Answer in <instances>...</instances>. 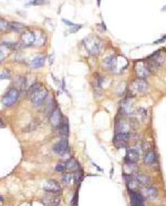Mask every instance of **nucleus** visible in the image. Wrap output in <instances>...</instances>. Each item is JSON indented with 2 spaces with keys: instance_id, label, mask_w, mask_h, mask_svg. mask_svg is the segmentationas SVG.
I'll list each match as a JSON object with an SVG mask.
<instances>
[{
  "instance_id": "1",
  "label": "nucleus",
  "mask_w": 166,
  "mask_h": 206,
  "mask_svg": "<svg viewBox=\"0 0 166 206\" xmlns=\"http://www.w3.org/2000/svg\"><path fill=\"white\" fill-rule=\"evenodd\" d=\"M83 43L85 45L86 51L93 57H96V55H100L102 51V48H103V43H102L101 40L96 38V37H93V36H90L88 38H85Z\"/></svg>"
},
{
  "instance_id": "2",
  "label": "nucleus",
  "mask_w": 166,
  "mask_h": 206,
  "mask_svg": "<svg viewBox=\"0 0 166 206\" xmlns=\"http://www.w3.org/2000/svg\"><path fill=\"white\" fill-rule=\"evenodd\" d=\"M20 95V91L17 88H10L7 92L5 93V95L1 99V103L5 108H10L17 103L18 99Z\"/></svg>"
},
{
  "instance_id": "3",
  "label": "nucleus",
  "mask_w": 166,
  "mask_h": 206,
  "mask_svg": "<svg viewBox=\"0 0 166 206\" xmlns=\"http://www.w3.org/2000/svg\"><path fill=\"white\" fill-rule=\"evenodd\" d=\"M134 71H135V74L137 76V79L145 80L152 74L151 71L149 70V68H147V65H146L145 60L136 61L135 64H134Z\"/></svg>"
},
{
  "instance_id": "4",
  "label": "nucleus",
  "mask_w": 166,
  "mask_h": 206,
  "mask_svg": "<svg viewBox=\"0 0 166 206\" xmlns=\"http://www.w3.org/2000/svg\"><path fill=\"white\" fill-rule=\"evenodd\" d=\"M48 95H49L48 89L44 88V86H42V88H40L37 92L34 93L33 95L31 96V102H32V104H33L34 107H40V105H42L44 103Z\"/></svg>"
},
{
  "instance_id": "5",
  "label": "nucleus",
  "mask_w": 166,
  "mask_h": 206,
  "mask_svg": "<svg viewBox=\"0 0 166 206\" xmlns=\"http://www.w3.org/2000/svg\"><path fill=\"white\" fill-rule=\"evenodd\" d=\"M149 89V84L146 83L145 80L143 79H136L133 81L132 86H131V94L132 96H135L136 94H142L145 93Z\"/></svg>"
},
{
  "instance_id": "6",
  "label": "nucleus",
  "mask_w": 166,
  "mask_h": 206,
  "mask_svg": "<svg viewBox=\"0 0 166 206\" xmlns=\"http://www.w3.org/2000/svg\"><path fill=\"white\" fill-rule=\"evenodd\" d=\"M62 120H63V117H62L61 110L57 107L52 112H51L50 117H49V122H50L51 126L57 130V129H59L60 124L62 123Z\"/></svg>"
},
{
  "instance_id": "7",
  "label": "nucleus",
  "mask_w": 166,
  "mask_h": 206,
  "mask_svg": "<svg viewBox=\"0 0 166 206\" xmlns=\"http://www.w3.org/2000/svg\"><path fill=\"white\" fill-rule=\"evenodd\" d=\"M43 189L45 191V193L55 194V195H59L61 193V186H60V184L57 181H54V179H49V181H47V182L44 183Z\"/></svg>"
},
{
  "instance_id": "8",
  "label": "nucleus",
  "mask_w": 166,
  "mask_h": 206,
  "mask_svg": "<svg viewBox=\"0 0 166 206\" xmlns=\"http://www.w3.org/2000/svg\"><path fill=\"white\" fill-rule=\"evenodd\" d=\"M52 151H53L55 154H59V155H61V154H63L64 152L69 151V141H68V139H65V137H61V140H59V141L53 145Z\"/></svg>"
},
{
  "instance_id": "9",
  "label": "nucleus",
  "mask_w": 166,
  "mask_h": 206,
  "mask_svg": "<svg viewBox=\"0 0 166 206\" xmlns=\"http://www.w3.org/2000/svg\"><path fill=\"white\" fill-rule=\"evenodd\" d=\"M141 156V148H129L126 150L125 154V162H133L136 163Z\"/></svg>"
},
{
  "instance_id": "10",
  "label": "nucleus",
  "mask_w": 166,
  "mask_h": 206,
  "mask_svg": "<svg viewBox=\"0 0 166 206\" xmlns=\"http://www.w3.org/2000/svg\"><path fill=\"white\" fill-rule=\"evenodd\" d=\"M36 42V34L33 31H24L21 34V43L23 47H31Z\"/></svg>"
},
{
  "instance_id": "11",
  "label": "nucleus",
  "mask_w": 166,
  "mask_h": 206,
  "mask_svg": "<svg viewBox=\"0 0 166 206\" xmlns=\"http://www.w3.org/2000/svg\"><path fill=\"white\" fill-rule=\"evenodd\" d=\"M130 198L132 206H145V198L141 193L136 191H130Z\"/></svg>"
},
{
  "instance_id": "12",
  "label": "nucleus",
  "mask_w": 166,
  "mask_h": 206,
  "mask_svg": "<svg viewBox=\"0 0 166 206\" xmlns=\"http://www.w3.org/2000/svg\"><path fill=\"white\" fill-rule=\"evenodd\" d=\"M141 194L144 196L145 199H149L151 201V199H155L158 196V191L154 186L147 185V186H143Z\"/></svg>"
},
{
  "instance_id": "13",
  "label": "nucleus",
  "mask_w": 166,
  "mask_h": 206,
  "mask_svg": "<svg viewBox=\"0 0 166 206\" xmlns=\"http://www.w3.org/2000/svg\"><path fill=\"white\" fill-rule=\"evenodd\" d=\"M132 124L131 121H126L123 117H121L120 120L115 121V133H120V132H130V130L132 129Z\"/></svg>"
},
{
  "instance_id": "14",
  "label": "nucleus",
  "mask_w": 166,
  "mask_h": 206,
  "mask_svg": "<svg viewBox=\"0 0 166 206\" xmlns=\"http://www.w3.org/2000/svg\"><path fill=\"white\" fill-rule=\"evenodd\" d=\"M143 162L146 166H153L156 164L157 162V156L156 153L153 150H147V151L143 154Z\"/></svg>"
},
{
  "instance_id": "15",
  "label": "nucleus",
  "mask_w": 166,
  "mask_h": 206,
  "mask_svg": "<svg viewBox=\"0 0 166 206\" xmlns=\"http://www.w3.org/2000/svg\"><path fill=\"white\" fill-rule=\"evenodd\" d=\"M42 202L45 203L47 205H50V206H58L59 204H60V202H61V199H60V197H59L58 195H55V194L47 193V194L43 196Z\"/></svg>"
},
{
  "instance_id": "16",
  "label": "nucleus",
  "mask_w": 166,
  "mask_h": 206,
  "mask_svg": "<svg viewBox=\"0 0 166 206\" xmlns=\"http://www.w3.org/2000/svg\"><path fill=\"white\" fill-rule=\"evenodd\" d=\"M116 61H117V57H116V55H108V57H106V58L104 59V61H103V67H104L106 70H111V71H113L114 68H115Z\"/></svg>"
},
{
  "instance_id": "17",
  "label": "nucleus",
  "mask_w": 166,
  "mask_h": 206,
  "mask_svg": "<svg viewBox=\"0 0 166 206\" xmlns=\"http://www.w3.org/2000/svg\"><path fill=\"white\" fill-rule=\"evenodd\" d=\"M59 134H60V136L61 137H67L69 136V132H70V125H69V121L67 117H63V120H62V123L60 124V126H59Z\"/></svg>"
},
{
  "instance_id": "18",
  "label": "nucleus",
  "mask_w": 166,
  "mask_h": 206,
  "mask_svg": "<svg viewBox=\"0 0 166 206\" xmlns=\"http://www.w3.org/2000/svg\"><path fill=\"white\" fill-rule=\"evenodd\" d=\"M123 171H124V174L134 175V174L137 173L139 167H137L136 163H133V162H125V163H124V166H123Z\"/></svg>"
},
{
  "instance_id": "19",
  "label": "nucleus",
  "mask_w": 166,
  "mask_h": 206,
  "mask_svg": "<svg viewBox=\"0 0 166 206\" xmlns=\"http://www.w3.org/2000/svg\"><path fill=\"white\" fill-rule=\"evenodd\" d=\"M134 177H135V179L137 181L139 185H141V186H147L151 184V177H149V175L144 174V173H139V172H137L136 174H134Z\"/></svg>"
},
{
  "instance_id": "20",
  "label": "nucleus",
  "mask_w": 166,
  "mask_h": 206,
  "mask_svg": "<svg viewBox=\"0 0 166 206\" xmlns=\"http://www.w3.org/2000/svg\"><path fill=\"white\" fill-rule=\"evenodd\" d=\"M45 62V57L44 55H38L34 59H32L30 62V68L31 69H39L42 68Z\"/></svg>"
},
{
  "instance_id": "21",
  "label": "nucleus",
  "mask_w": 166,
  "mask_h": 206,
  "mask_svg": "<svg viewBox=\"0 0 166 206\" xmlns=\"http://www.w3.org/2000/svg\"><path fill=\"white\" fill-rule=\"evenodd\" d=\"M34 34H36V42H34V45H38V47H42V45H45L47 36H45L43 31H36Z\"/></svg>"
},
{
  "instance_id": "22",
  "label": "nucleus",
  "mask_w": 166,
  "mask_h": 206,
  "mask_svg": "<svg viewBox=\"0 0 166 206\" xmlns=\"http://www.w3.org/2000/svg\"><path fill=\"white\" fill-rule=\"evenodd\" d=\"M131 137H132V134L130 132H120V133H115V135L113 137V141H121L129 143Z\"/></svg>"
},
{
  "instance_id": "23",
  "label": "nucleus",
  "mask_w": 166,
  "mask_h": 206,
  "mask_svg": "<svg viewBox=\"0 0 166 206\" xmlns=\"http://www.w3.org/2000/svg\"><path fill=\"white\" fill-rule=\"evenodd\" d=\"M149 58L153 59V60H154V61H155L156 63L159 65V67H161V65L164 63V61H165V55H164V53H163L161 50H159V51L154 52V53H153V55H151Z\"/></svg>"
},
{
  "instance_id": "24",
  "label": "nucleus",
  "mask_w": 166,
  "mask_h": 206,
  "mask_svg": "<svg viewBox=\"0 0 166 206\" xmlns=\"http://www.w3.org/2000/svg\"><path fill=\"white\" fill-rule=\"evenodd\" d=\"M65 167H67V171L69 172H75L80 168L78 161L75 158H70L68 162H65Z\"/></svg>"
},
{
  "instance_id": "25",
  "label": "nucleus",
  "mask_w": 166,
  "mask_h": 206,
  "mask_svg": "<svg viewBox=\"0 0 166 206\" xmlns=\"http://www.w3.org/2000/svg\"><path fill=\"white\" fill-rule=\"evenodd\" d=\"M26 29L24 27V24L20 23V22H9V30L14 31V32H21V31H23Z\"/></svg>"
},
{
  "instance_id": "26",
  "label": "nucleus",
  "mask_w": 166,
  "mask_h": 206,
  "mask_svg": "<svg viewBox=\"0 0 166 206\" xmlns=\"http://www.w3.org/2000/svg\"><path fill=\"white\" fill-rule=\"evenodd\" d=\"M74 181V174L72 173V172H69V173H65L63 174L62 176V183L64 184V185H70L72 184Z\"/></svg>"
},
{
  "instance_id": "27",
  "label": "nucleus",
  "mask_w": 166,
  "mask_h": 206,
  "mask_svg": "<svg viewBox=\"0 0 166 206\" xmlns=\"http://www.w3.org/2000/svg\"><path fill=\"white\" fill-rule=\"evenodd\" d=\"M40 88H41V83L40 82H36V83H33L32 86H29V89L26 91V93H27L28 96H32L34 93L37 92L38 90L40 89Z\"/></svg>"
},
{
  "instance_id": "28",
  "label": "nucleus",
  "mask_w": 166,
  "mask_h": 206,
  "mask_svg": "<svg viewBox=\"0 0 166 206\" xmlns=\"http://www.w3.org/2000/svg\"><path fill=\"white\" fill-rule=\"evenodd\" d=\"M82 179H83V172L79 168L78 171H75V173H74V182L77 183V184H80V183L82 182Z\"/></svg>"
},
{
  "instance_id": "29",
  "label": "nucleus",
  "mask_w": 166,
  "mask_h": 206,
  "mask_svg": "<svg viewBox=\"0 0 166 206\" xmlns=\"http://www.w3.org/2000/svg\"><path fill=\"white\" fill-rule=\"evenodd\" d=\"M9 29V22L5 20L4 18H0V32L1 31H6Z\"/></svg>"
},
{
  "instance_id": "30",
  "label": "nucleus",
  "mask_w": 166,
  "mask_h": 206,
  "mask_svg": "<svg viewBox=\"0 0 166 206\" xmlns=\"http://www.w3.org/2000/svg\"><path fill=\"white\" fill-rule=\"evenodd\" d=\"M39 126V122H38V120H32L31 121V123L29 124V125H28L27 126V129H26V131H32V130H36V129H37V127Z\"/></svg>"
},
{
  "instance_id": "31",
  "label": "nucleus",
  "mask_w": 166,
  "mask_h": 206,
  "mask_svg": "<svg viewBox=\"0 0 166 206\" xmlns=\"http://www.w3.org/2000/svg\"><path fill=\"white\" fill-rule=\"evenodd\" d=\"M55 171L60 172V173H63L64 171H67V167H65V162H60L59 164L55 165Z\"/></svg>"
},
{
  "instance_id": "32",
  "label": "nucleus",
  "mask_w": 166,
  "mask_h": 206,
  "mask_svg": "<svg viewBox=\"0 0 166 206\" xmlns=\"http://www.w3.org/2000/svg\"><path fill=\"white\" fill-rule=\"evenodd\" d=\"M113 144L116 148H127L129 143L127 142H121V141H113Z\"/></svg>"
},
{
  "instance_id": "33",
  "label": "nucleus",
  "mask_w": 166,
  "mask_h": 206,
  "mask_svg": "<svg viewBox=\"0 0 166 206\" xmlns=\"http://www.w3.org/2000/svg\"><path fill=\"white\" fill-rule=\"evenodd\" d=\"M11 73L9 70H4L1 74H0V80H5V79H10Z\"/></svg>"
},
{
  "instance_id": "34",
  "label": "nucleus",
  "mask_w": 166,
  "mask_h": 206,
  "mask_svg": "<svg viewBox=\"0 0 166 206\" xmlns=\"http://www.w3.org/2000/svg\"><path fill=\"white\" fill-rule=\"evenodd\" d=\"M43 4L44 0H32L28 4V6H30V5H32V6H42Z\"/></svg>"
},
{
  "instance_id": "35",
  "label": "nucleus",
  "mask_w": 166,
  "mask_h": 206,
  "mask_svg": "<svg viewBox=\"0 0 166 206\" xmlns=\"http://www.w3.org/2000/svg\"><path fill=\"white\" fill-rule=\"evenodd\" d=\"M61 158H62V161H65V162H68L70 158H71V156H70V153H69L68 151L64 152L63 154H61Z\"/></svg>"
},
{
  "instance_id": "36",
  "label": "nucleus",
  "mask_w": 166,
  "mask_h": 206,
  "mask_svg": "<svg viewBox=\"0 0 166 206\" xmlns=\"http://www.w3.org/2000/svg\"><path fill=\"white\" fill-rule=\"evenodd\" d=\"M81 28H82V26H74L72 29L69 30V32H70V33H74V32H77V31H78L79 29H81Z\"/></svg>"
},
{
  "instance_id": "37",
  "label": "nucleus",
  "mask_w": 166,
  "mask_h": 206,
  "mask_svg": "<svg viewBox=\"0 0 166 206\" xmlns=\"http://www.w3.org/2000/svg\"><path fill=\"white\" fill-rule=\"evenodd\" d=\"M62 22H64V24H67V26H69V27H74L75 26L72 21H69V20H67V19H62Z\"/></svg>"
},
{
  "instance_id": "38",
  "label": "nucleus",
  "mask_w": 166,
  "mask_h": 206,
  "mask_svg": "<svg viewBox=\"0 0 166 206\" xmlns=\"http://www.w3.org/2000/svg\"><path fill=\"white\" fill-rule=\"evenodd\" d=\"M165 39H166V36H163V38L158 39V40H156V41L154 42V43H155V45H156V43H162V42L164 41V40H165Z\"/></svg>"
},
{
  "instance_id": "39",
  "label": "nucleus",
  "mask_w": 166,
  "mask_h": 206,
  "mask_svg": "<svg viewBox=\"0 0 166 206\" xmlns=\"http://www.w3.org/2000/svg\"><path fill=\"white\" fill-rule=\"evenodd\" d=\"M4 59H5V53L1 51V50H0V62L4 61Z\"/></svg>"
},
{
  "instance_id": "40",
  "label": "nucleus",
  "mask_w": 166,
  "mask_h": 206,
  "mask_svg": "<svg viewBox=\"0 0 166 206\" xmlns=\"http://www.w3.org/2000/svg\"><path fill=\"white\" fill-rule=\"evenodd\" d=\"M100 4H101V0H98V6L100 7Z\"/></svg>"
}]
</instances>
